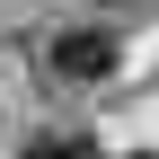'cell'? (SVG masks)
<instances>
[{
	"label": "cell",
	"mask_w": 159,
	"mask_h": 159,
	"mask_svg": "<svg viewBox=\"0 0 159 159\" xmlns=\"http://www.w3.org/2000/svg\"><path fill=\"white\" fill-rule=\"evenodd\" d=\"M53 71L62 80H106L115 71V35L106 27H62L53 35Z\"/></svg>",
	"instance_id": "obj_1"
},
{
	"label": "cell",
	"mask_w": 159,
	"mask_h": 159,
	"mask_svg": "<svg viewBox=\"0 0 159 159\" xmlns=\"http://www.w3.org/2000/svg\"><path fill=\"white\" fill-rule=\"evenodd\" d=\"M27 159H97V142H89V133H35Z\"/></svg>",
	"instance_id": "obj_2"
}]
</instances>
